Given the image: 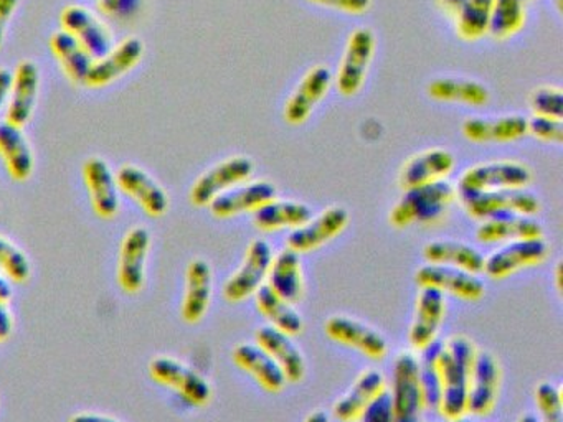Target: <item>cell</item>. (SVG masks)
<instances>
[{
	"mask_svg": "<svg viewBox=\"0 0 563 422\" xmlns=\"http://www.w3.org/2000/svg\"><path fill=\"white\" fill-rule=\"evenodd\" d=\"M332 82H334V76L328 66L316 65L308 69L286 101L285 111H283L285 121L291 125L305 124L318 108L319 102L328 96Z\"/></svg>",
	"mask_w": 563,
	"mask_h": 422,
	"instance_id": "7c38bea8",
	"label": "cell"
},
{
	"mask_svg": "<svg viewBox=\"0 0 563 422\" xmlns=\"http://www.w3.org/2000/svg\"><path fill=\"white\" fill-rule=\"evenodd\" d=\"M316 5L329 7L349 15H362L371 9L372 0H309Z\"/></svg>",
	"mask_w": 563,
	"mask_h": 422,
	"instance_id": "bcb514c9",
	"label": "cell"
},
{
	"mask_svg": "<svg viewBox=\"0 0 563 422\" xmlns=\"http://www.w3.org/2000/svg\"><path fill=\"white\" fill-rule=\"evenodd\" d=\"M11 297V286H9L8 280H5L4 277H0V302H9Z\"/></svg>",
	"mask_w": 563,
	"mask_h": 422,
	"instance_id": "11a10c76",
	"label": "cell"
},
{
	"mask_svg": "<svg viewBox=\"0 0 563 422\" xmlns=\"http://www.w3.org/2000/svg\"><path fill=\"white\" fill-rule=\"evenodd\" d=\"M440 348L441 342L434 340L427 348L421 349V356L418 358L424 408L438 409V402H440V373H438L437 366V356Z\"/></svg>",
	"mask_w": 563,
	"mask_h": 422,
	"instance_id": "ab89813d",
	"label": "cell"
},
{
	"mask_svg": "<svg viewBox=\"0 0 563 422\" xmlns=\"http://www.w3.org/2000/svg\"><path fill=\"white\" fill-rule=\"evenodd\" d=\"M440 9L446 13L448 16L454 19L456 13L460 12L461 5H463V0H437Z\"/></svg>",
	"mask_w": 563,
	"mask_h": 422,
	"instance_id": "f907efd6",
	"label": "cell"
},
{
	"mask_svg": "<svg viewBox=\"0 0 563 422\" xmlns=\"http://www.w3.org/2000/svg\"><path fill=\"white\" fill-rule=\"evenodd\" d=\"M517 422H539V418L533 414H522L517 419Z\"/></svg>",
	"mask_w": 563,
	"mask_h": 422,
	"instance_id": "6f0895ef",
	"label": "cell"
},
{
	"mask_svg": "<svg viewBox=\"0 0 563 422\" xmlns=\"http://www.w3.org/2000/svg\"><path fill=\"white\" fill-rule=\"evenodd\" d=\"M532 178V170L522 162H484V164L473 165L461 175L460 185H457V197L527 188Z\"/></svg>",
	"mask_w": 563,
	"mask_h": 422,
	"instance_id": "3957f363",
	"label": "cell"
},
{
	"mask_svg": "<svg viewBox=\"0 0 563 422\" xmlns=\"http://www.w3.org/2000/svg\"><path fill=\"white\" fill-rule=\"evenodd\" d=\"M463 134L476 144H506L527 135V118L520 114H506L499 118H470L464 121Z\"/></svg>",
	"mask_w": 563,
	"mask_h": 422,
	"instance_id": "603a6c76",
	"label": "cell"
},
{
	"mask_svg": "<svg viewBox=\"0 0 563 422\" xmlns=\"http://www.w3.org/2000/svg\"><path fill=\"white\" fill-rule=\"evenodd\" d=\"M423 257L428 264L456 267L471 274H481L484 269V256L470 244L461 241H431L423 247Z\"/></svg>",
	"mask_w": 563,
	"mask_h": 422,
	"instance_id": "836d02e7",
	"label": "cell"
},
{
	"mask_svg": "<svg viewBox=\"0 0 563 422\" xmlns=\"http://www.w3.org/2000/svg\"><path fill=\"white\" fill-rule=\"evenodd\" d=\"M266 286L272 287L279 297L296 303L305 296V274H302L301 254L285 247L273 256Z\"/></svg>",
	"mask_w": 563,
	"mask_h": 422,
	"instance_id": "4316f807",
	"label": "cell"
},
{
	"mask_svg": "<svg viewBox=\"0 0 563 422\" xmlns=\"http://www.w3.org/2000/svg\"><path fill=\"white\" fill-rule=\"evenodd\" d=\"M117 184L124 193L140 201L141 207L151 216H163L166 213L169 207L166 191L146 171L134 165H124L118 170Z\"/></svg>",
	"mask_w": 563,
	"mask_h": 422,
	"instance_id": "484cf974",
	"label": "cell"
},
{
	"mask_svg": "<svg viewBox=\"0 0 563 422\" xmlns=\"http://www.w3.org/2000/svg\"><path fill=\"white\" fill-rule=\"evenodd\" d=\"M384 391H387L384 375L377 369H365L351 389L334 402V418L341 422H357L367 406Z\"/></svg>",
	"mask_w": 563,
	"mask_h": 422,
	"instance_id": "7402d4cb",
	"label": "cell"
},
{
	"mask_svg": "<svg viewBox=\"0 0 563 422\" xmlns=\"http://www.w3.org/2000/svg\"><path fill=\"white\" fill-rule=\"evenodd\" d=\"M446 313L444 293L433 287H420L415 307L413 322H411L408 340L415 349L421 352L437 340L441 323Z\"/></svg>",
	"mask_w": 563,
	"mask_h": 422,
	"instance_id": "e0dca14e",
	"label": "cell"
},
{
	"mask_svg": "<svg viewBox=\"0 0 563 422\" xmlns=\"http://www.w3.org/2000/svg\"><path fill=\"white\" fill-rule=\"evenodd\" d=\"M255 343L275 359L276 365L285 373L286 381L301 382L305 379L308 369L306 358L291 336L279 332L275 326L265 325L256 329Z\"/></svg>",
	"mask_w": 563,
	"mask_h": 422,
	"instance_id": "d6986e66",
	"label": "cell"
},
{
	"mask_svg": "<svg viewBox=\"0 0 563 422\" xmlns=\"http://www.w3.org/2000/svg\"><path fill=\"white\" fill-rule=\"evenodd\" d=\"M62 25L65 32L78 40L90 53L91 58H103L111 52V35L103 23L98 22L84 7L71 5L62 12Z\"/></svg>",
	"mask_w": 563,
	"mask_h": 422,
	"instance_id": "ffe728a7",
	"label": "cell"
},
{
	"mask_svg": "<svg viewBox=\"0 0 563 422\" xmlns=\"http://www.w3.org/2000/svg\"><path fill=\"white\" fill-rule=\"evenodd\" d=\"M311 216V208L302 201L273 198L253 213V223L258 230L272 233L279 230H296Z\"/></svg>",
	"mask_w": 563,
	"mask_h": 422,
	"instance_id": "1f68e13d",
	"label": "cell"
},
{
	"mask_svg": "<svg viewBox=\"0 0 563 422\" xmlns=\"http://www.w3.org/2000/svg\"><path fill=\"white\" fill-rule=\"evenodd\" d=\"M464 210L476 220H489V218L507 216V214H522V216H536L542 203L540 198L526 188L517 190L487 191V193L470 195L461 197Z\"/></svg>",
	"mask_w": 563,
	"mask_h": 422,
	"instance_id": "8992f818",
	"label": "cell"
},
{
	"mask_svg": "<svg viewBox=\"0 0 563 422\" xmlns=\"http://www.w3.org/2000/svg\"><path fill=\"white\" fill-rule=\"evenodd\" d=\"M500 381L503 369L496 356L486 349H477L471 368L466 414L477 418L489 415L499 399Z\"/></svg>",
	"mask_w": 563,
	"mask_h": 422,
	"instance_id": "9c48e42d",
	"label": "cell"
},
{
	"mask_svg": "<svg viewBox=\"0 0 563 422\" xmlns=\"http://www.w3.org/2000/svg\"><path fill=\"white\" fill-rule=\"evenodd\" d=\"M150 373L161 385L177 389L186 401L194 406H206L212 399V388L196 369L169 356L154 358Z\"/></svg>",
	"mask_w": 563,
	"mask_h": 422,
	"instance_id": "4fadbf2b",
	"label": "cell"
},
{
	"mask_svg": "<svg viewBox=\"0 0 563 422\" xmlns=\"http://www.w3.org/2000/svg\"><path fill=\"white\" fill-rule=\"evenodd\" d=\"M273 247L266 240H253L246 247L245 256L239 269L229 277L223 286V297L230 303H240L255 296L265 284L273 260Z\"/></svg>",
	"mask_w": 563,
	"mask_h": 422,
	"instance_id": "52a82bcc",
	"label": "cell"
},
{
	"mask_svg": "<svg viewBox=\"0 0 563 422\" xmlns=\"http://www.w3.org/2000/svg\"><path fill=\"white\" fill-rule=\"evenodd\" d=\"M151 246L150 231L134 227L124 237L118 266V280L128 293L140 292L144 284V263Z\"/></svg>",
	"mask_w": 563,
	"mask_h": 422,
	"instance_id": "44dd1931",
	"label": "cell"
},
{
	"mask_svg": "<svg viewBox=\"0 0 563 422\" xmlns=\"http://www.w3.org/2000/svg\"><path fill=\"white\" fill-rule=\"evenodd\" d=\"M390 398L394 422H420L424 401L420 385V366L413 353L401 352L395 359Z\"/></svg>",
	"mask_w": 563,
	"mask_h": 422,
	"instance_id": "5b68a950",
	"label": "cell"
},
{
	"mask_svg": "<svg viewBox=\"0 0 563 422\" xmlns=\"http://www.w3.org/2000/svg\"><path fill=\"white\" fill-rule=\"evenodd\" d=\"M18 5L19 0H0V45L4 42L5 25Z\"/></svg>",
	"mask_w": 563,
	"mask_h": 422,
	"instance_id": "7dc6e473",
	"label": "cell"
},
{
	"mask_svg": "<svg viewBox=\"0 0 563 422\" xmlns=\"http://www.w3.org/2000/svg\"><path fill=\"white\" fill-rule=\"evenodd\" d=\"M68 422H120L118 419L108 418V415L100 414H77Z\"/></svg>",
	"mask_w": 563,
	"mask_h": 422,
	"instance_id": "816d5d0a",
	"label": "cell"
},
{
	"mask_svg": "<svg viewBox=\"0 0 563 422\" xmlns=\"http://www.w3.org/2000/svg\"><path fill=\"white\" fill-rule=\"evenodd\" d=\"M12 88V75L8 69L0 68V108L4 104L5 98Z\"/></svg>",
	"mask_w": 563,
	"mask_h": 422,
	"instance_id": "681fc988",
	"label": "cell"
},
{
	"mask_svg": "<svg viewBox=\"0 0 563 422\" xmlns=\"http://www.w3.org/2000/svg\"><path fill=\"white\" fill-rule=\"evenodd\" d=\"M143 53L144 46L140 38L124 40L113 52L93 63L85 85L91 88H103L110 85L114 79L133 69L143 58Z\"/></svg>",
	"mask_w": 563,
	"mask_h": 422,
	"instance_id": "d4e9b609",
	"label": "cell"
},
{
	"mask_svg": "<svg viewBox=\"0 0 563 422\" xmlns=\"http://www.w3.org/2000/svg\"><path fill=\"white\" fill-rule=\"evenodd\" d=\"M253 170L255 165L245 155L227 158L197 178L190 190V201L196 207H209L220 195L249 181Z\"/></svg>",
	"mask_w": 563,
	"mask_h": 422,
	"instance_id": "ba28073f",
	"label": "cell"
},
{
	"mask_svg": "<svg viewBox=\"0 0 563 422\" xmlns=\"http://www.w3.org/2000/svg\"><path fill=\"white\" fill-rule=\"evenodd\" d=\"M428 96L434 101L454 102V104L479 108L490 99L489 89L476 79L437 78L428 82Z\"/></svg>",
	"mask_w": 563,
	"mask_h": 422,
	"instance_id": "e575fe53",
	"label": "cell"
},
{
	"mask_svg": "<svg viewBox=\"0 0 563 422\" xmlns=\"http://www.w3.org/2000/svg\"><path fill=\"white\" fill-rule=\"evenodd\" d=\"M233 362L243 371L252 375L263 389L268 392H279L285 389L286 376L275 359L256 343H242L232 353Z\"/></svg>",
	"mask_w": 563,
	"mask_h": 422,
	"instance_id": "cb8c5ba5",
	"label": "cell"
},
{
	"mask_svg": "<svg viewBox=\"0 0 563 422\" xmlns=\"http://www.w3.org/2000/svg\"><path fill=\"white\" fill-rule=\"evenodd\" d=\"M12 333V320L11 315H9L8 309H5V303L0 302V342H4L11 336Z\"/></svg>",
	"mask_w": 563,
	"mask_h": 422,
	"instance_id": "c3c4849f",
	"label": "cell"
},
{
	"mask_svg": "<svg viewBox=\"0 0 563 422\" xmlns=\"http://www.w3.org/2000/svg\"><path fill=\"white\" fill-rule=\"evenodd\" d=\"M536 404L539 408V422H563L562 389L552 382H540L536 388Z\"/></svg>",
	"mask_w": 563,
	"mask_h": 422,
	"instance_id": "b9f144b4",
	"label": "cell"
},
{
	"mask_svg": "<svg viewBox=\"0 0 563 422\" xmlns=\"http://www.w3.org/2000/svg\"><path fill=\"white\" fill-rule=\"evenodd\" d=\"M454 164V155L446 148H427L404 162L398 171V185L401 190H410L446 180L453 171Z\"/></svg>",
	"mask_w": 563,
	"mask_h": 422,
	"instance_id": "2e32d148",
	"label": "cell"
},
{
	"mask_svg": "<svg viewBox=\"0 0 563 422\" xmlns=\"http://www.w3.org/2000/svg\"><path fill=\"white\" fill-rule=\"evenodd\" d=\"M555 2L556 9H559V12H562V0H553Z\"/></svg>",
	"mask_w": 563,
	"mask_h": 422,
	"instance_id": "91938a15",
	"label": "cell"
},
{
	"mask_svg": "<svg viewBox=\"0 0 563 422\" xmlns=\"http://www.w3.org/2000/svg\"><path fill=\"white\" fill-rule=\"evenodd\" d=\"M375 35L371 29L354 30L345 43L344 55L335 75V88L344 98H354L367 81L368 69L375 55Z\"/></svg>",
	"mask_w": 563,
	"mask_h": 422,
	"instance_id": "277c9868",
	"label": "cell"
},
{
	"mask_svg": "<svg viewBox=\"0 0 563 422\" xmlns=\"http://www.w3.org/2000/svg\"><path fill=\"white\" fill-rule=\"evenodd\" d=\"M0 269L15 282H24L31 276V263L18 246L0 236Z\"/></svg>",
	"mask_w": 563,
	"mask_h": 422,
	"instance_id": "7bdbcfd3",
	"label": "cell"
},
{
	"mask_svg": "<svg viewBox=\"0 0 563 422\" xmlns=\"http://www.w3.org/2000/svg\"><path fill=\"white\" fill-rule=\"evenodd\" d=\"M456 198V188L446 180L404 190V197L391 208L388 221L397 230L413 224L430 226L440 223Z\"/></svg>",
	"mask_w": 563,
	"mask_h": 422,
	"instance_id": "7a4b0ae2",
	"label": "cell"
},
{
	"mask_svg": "<svg viewBox=\"0 0 563 422\" xmlns=\"http://www.w3.org/2000/svg\"><path fill=\"white\" fill-rule=\"evenodd\" d=\"M520 2L526 3V5H529V3H532L533 0H520Z\"/></svg>",
	"mask_w": 563,
	"mask_h": 422,
	"instance_id": "94428289",
	"label": "cell"
},
{
	"mask_svg": "<svg viewBox=\"0 0 563 422\" xmlns=\"http://www.w3.org/2000/svg\"><path fill=\"white\" fill-rule=\"evenodd\" d=\"M481 243H510L530 237H543V226L533 216L522 214H507V216L489 218L483 220L476 231Z\"/></svg>",
	"mask_w": 563,
	"mask_h": 422,
	"instance_id": "f546056e",
	"label": "cell"
},
{
	"mask_svg": "<svg viewBox=\"0 0 563 422\" xmlns=\"http://www.w3.org/2000/svg\"><path fill=\"white\" fill-rule=\"evenodd\" d=\"M212 299V269L203 259L190 260L186 273L183 316L186 322L197 323L203 319Z\"/></svg>",
	"mask_w": 563,
	"mask_h": 422,
	"instance_id": "f1b7e54d",
	"label": "cell"
},
{
	"mask_svg": "<svg viewBox=\"0 0 563 422\" xmlns=\"http://www.w3.org/2000/svg\"><path fill=\"white\" fill-rule=\"evenodd\" d=\"M476 352L473 340L464 335H454L441 343L437 356L438 373H440L438 409L448 421L466 415L467 388H470L471 368H473Z\"/></svg>",
	"mask_w": 563,
	"mask_h": 422,
	"instance_id": "6da1fadb",
	"label": "cell"
},
{
	"mask_svg": "<svg viewBox=\"0 0 563 422\" xmlns=\"http://www.w3.org/2000/svg\"><path fill=\"white\" fill-rule=\"evenodd\" d=\"M347 210L339 204H332L322 210L318 216H311L301 226L289 231L286 247L298 254L312 253L324 244L331 243L347 227Z\"/></svg>",
	"mask_w": 563,
	"mask_h": 422,
	"instance_id": "8fae6325",
	"label": "cell"
},
{
	"mask_svg": "<svg viewBox=\"0 0 563 422\" xmlns=\"http://www.w3.org/2000/svg\"><path fill=\"white\" fill-rule=\"evenodd\" d=\"M255 302L260 313L268 320L269 325L289 336L299 335L305 330V320L295 309V303L279 297L272 287L263 284L255 292Z\"/></svg>",
	"mask_w": 563,
	"mask_h": 422,
	"instance_id": "d6a6232c",
	"label": "cell"
},
{
	"mask_svg": "<svg viewBox=\"0 0 563 422\" xmlns=\"http://www.w3.org/2000/svg\"><path fill=\"white\" fill-rule=\"evenodd\" d=\"M38 69L34 62H22L12 76V98L9 104L8 122L22 129L32 118L35 99H37Z\"/></svg>",
	"mask_w": 563,
	"mask_h": 422,
	"instance_id": "83f0119b",
	"label": "cell"
},
{
	"mask_svg": "<svg viewBox=\"0 0 563 422\" xmlns=\"http://www.w3.org/2000/svg\"><path fill=\"white\" fill-rule=\"evenodd\" d=\"M0 157L5 162L9 174L15 180H27L34 170V155L21 129L0 122Z\"/></svg>",
	"mask_w": 563,
	"mask_h": 422,
	"instance_id": "d590c367",
	"label": "cell"
},
{
	"mask_svg": "<svg viewBox=\"0 0 563 422\" xmlns=\"http://www.w3.org/2000/svg\"><path fill=\"white\" fill-rule=\"evenodd\" d=\"M415 280L420 287H433L467 302H476L486 293V287L476 274L440 264H424L415 274Z\"/></svg>",
	"mask_w": 563,
	"mask_h": 422,
	"instance_id": "9a60e30c",
	"label": "cell"
},
{
	"mask_svg": "<svg viewBox=\"0 0 563 422\" xmlns=\"http://www.w3.org/2000/svg\"><path fill=\"white\" fill-rule=\"evenodd\" d=\"M494 0H463L454 16L456 33L464 42H477L489 32L490 10Z\"/></svg>",
	"mask_w": 563,
	"mask_h": 422,
	"instance_id": "74e56055",
	"label": "cell"
},
{
	"mask_svg": "<svg viewBox=\"0 0 563 422\" xmlns=\"http://www.w3.org/2000/svg\"><path fill=\"white\" fill-rule=\"evenodd\" d=\"M84 175L95 213L101 218H113L118 213L120 201H118L117 178L111 174L107 162L101 158H90L85 164Z\"/></svg>",
	"mask_w": 563,
	"mask_h": 422,
	"instance_id": "4dcf8cb0",
	"label": "cell"
},
{
	"mask_svg": "<svg viewBox=\"0 0 563 422\" xmlns=\"http://www.w3.org/2000/svg\"><path fill=\"white\" fill-rule=\"evenodd\" d=\"M324 332L332 342L357 349L371 359H384L388 353V343L374 326L358 322L347 315H332L324 323Z\"/></svg>",
	"mask_w": 563,
	"mask_h": 422,
	"instance_id": "5bb4252c",
	"label": "cell"
},
{
	"mask_svg": "<svg viewBox=\"0 0 563 422\" xmlns=\"http://www.w3.org/2000/svg\"><path fill=\"white\" fill-rule=\"evenodd\" d=\"M276 198V188L268 180L245 181L217 197L209 204L210 213L217 218H233L255 213L263 204Z\"/></svg>",
	"mask_w": 563,
	"mask_h": 422,
	"instance_id": "ac0fdd59",
	"label": "cell"
},
{
	"mask_svg": "<svg viewBox=\"0 0 563 422\" xmlns=\"http://www.w3.org/2000/svg\"><path fill=\"white\" fill-rule=\"evenodd\" d=\"M51 46L55 58L60 62L62 68L67 73L68 78L71 81L85 85L88 73L93 66V58H91L90 53L65 30L52 36Z\"/></svg>",
	"mask_w": 563,
	"mask_h": 422,
	"instance_id": "8d00e7d4",
	"label": "cell"
},
{
	"mask_svg": "<svg viewBox=\"0 0 563 422\" xmlns=\"http://www.w3.org/2000/svg\"><path fill=\"white\" fill-rule=\"evenodd\" d=\"M451 422H476V421H471V419H467L466 415H463V418L454 419V421H451Z\"/></svg>",
	"mask_w": 563,
	"mask_h": 422,
	"instance_id": "680465c9",
	"label": "cell"
},
{
	"mask_svg": "<svg viewBox=\"0 0 563 422\" xmlns=\"http://www.w3.org/2000/svg\"><path fill=\"white\" fill-rule=\"evenodd\" d=\"M527 22V5L520 0H494L490 10L489 32L494 40L512 38Z\"/></svg>",
	"mask_w": 563,
	"mask_h": 422,
	"instance_id": "f35d334b",
	"label": "cell"
},
{
	"mask_svg": "<svg viewBox=\"0 0 563 422\" xmlns=\"http://www.w3.org/2000/svg\"><path fill=\"white\" fill-rule=\"evenodd\" d=\"M529 106L533 115L562 119L563 95L562 88L553 85L537 86L529 96Z\"/></svg>",
	"mask_w": 563,
	"mask_h": 422,
	"instance_id": "60d3db41",
	"label": "cell"
},
{
	"mask_svg": "<svg viewBox=\"0 0 563 422\" xmlns=\"http://www.w3.org/2000/svg\"><path fill=\"white\" fill-rule=\"evenodd\" d=\"M555 279L556 290H559V293H562V263H559V266H556Z\"/></svg>",
	"mask_w": 563,
	"mask_h": 422,
	"instance_id": "9f6ffc18",
	"label": "cell"
},
{
	"mask_svg": "<svg viewBox=\"0 0 563 422\" xmlns=\"http://www.w3.org/2000/svg\"><path fill=\"white\" fill-rule=\"evenodd\" d=\"M357 422H394L390 392L384 391L367 406Z\"/></svg>",
	"mask_w": 563,
	"mask_h": 422,
	"instance_id": "f6af8a7d",
	"label": "cell"
},
{
	"mask_svg": "<svg viewBox=\"0 0 563 422\" xmlns=\"http://www.w3.org/2000/svg\"><path fill=\"white\" fill-rule=\"evenodd\" d=\"M305 422H331V419H329L328 412L316 409V411L306 415Z\"/></svg>",
	"mask_w": 563,
	"mask_h": 422,
	"instance_id": "f5cc1de1",
	"label": "cell"
},
{
	"mask_svg": "<svg viewBox=\"0 0 563 422\" xmlns=\"http://www.w3.org/2000/svg\"><path fill=\"white\" fill-rule=\"evenodd\" d=\"M123 2H124V0H100V5H101V9L104 10V12L114 13L121 9V5H123Z\"/></svg>",
	"mask_w": 563,
	"mask_h": 422,
	"instance_id": "db71d44e",
	"label": "cell"
},
{
	"mask_svg": "<svg viewBox=\"0 0 563 422\" xmlns=\"http://www.w3.org/2000/svg\"><path fill=\"white\" fill-rule=\"evenodd\" d=\"M549 244L543 237L510 241L484 257L483 273L490 279L503 280L517 270L539 266L549 257Z\"/></svg>",
	"mask_w": 563,
	"mask_h": 422,
	"instance_id": "30bf717a",
	"label": "cell"
},
{
	"mask_svg": "<svg viewBox=\"0 0 563 422\" xmlns=\"http://www.w3.org/2000/svg\"><path fill=\"white\" fill-rule=\"evenodd\" d=\"M527 135H532V137L549 142V144L560 145L563 142L562 119L532 115L527 119Z\"/></svg>",
	"mask_w": 563,
	"mask_h": 422,
	"instance_id": "ee69618b",
	"label": "cell"
}]
</instances>
